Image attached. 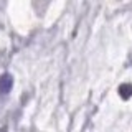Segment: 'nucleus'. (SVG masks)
Returning a JSON list of instances; mask_svg holds the SVG:
<instances>
[{
    "label": "nucleus",
    "instance_id": "obj_1",
    "mask_svg": "<svg viewBox=\"0 0 132 132\" xmlns=\"http://www.w3.org/2000/svg\"><path fill=\"white\" fill-rule=\"evenodd\" d=\"M12 88H13V76L12 74H2L0 76V96H5V94H8L12 91Z\"/></svg>",
    "mask_w": 132,
    "mask_h": 132
},
{
    "label": "nucleus",
    "instance_id": "obj_2",
    "mask_svg": "<svg viewBox=\"0 0 132 132\" xmlns=\"http://www.w3.org/2000/svg\"><path fill=\"white\" fill-rule=\"evenodd\" d=\"M119 96L122 99H130L132 97V84L130 82H124L119 86Z\"/></svg>",
    "mask_w": 132,
    "mask_h": 132
},
{
    "label": "nucleus",
    "instance_id": "obj_3",
    "mask_svg": "<svg viewBox=\"0 0 132 132\" xmlns=\"http://www.w3.org/2000/svg\"><path fill=\"white\" fill-rule=\"evenodd\" d=\"M46 2H50V0H46ZM35 3H38V0H33V5H35Z\"/></svg>",
    "mask_w": 132,
    "mask_h": 132
}]
</instances>
